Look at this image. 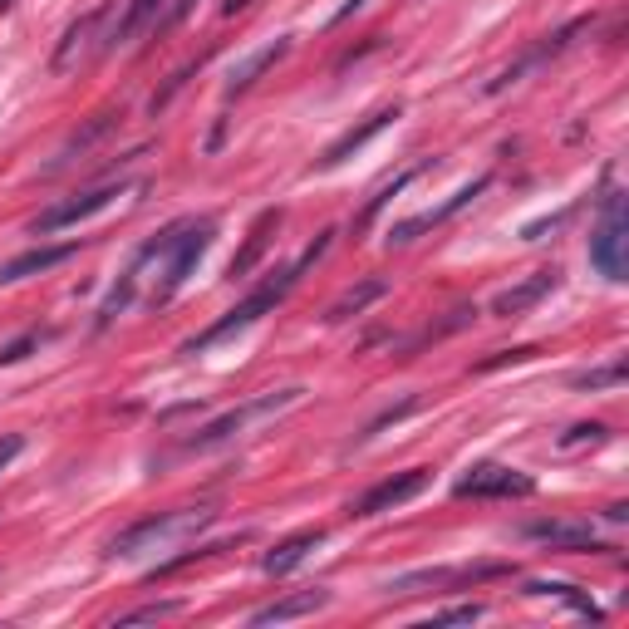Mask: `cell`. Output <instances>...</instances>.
Instances as JSON below:
<instances>
[{"label": "cell", "mask_w": 629, "mask_h": 629, "mask_svg": "<svg viewBox=\"0 0 629 629\" xmlns=\"http://www.w3.org/2000/svg\"><path fill=\"white\" fill-rule=\"evenodd\" d=\"M20 453H25V438H20V433H5V438H0V472L20 458Z\"/></svg>", "instance_id": "obj_30"}, {"label": "cell", "mask_w": 629, "mask_h": 629, "mask_svg": "<svg viewBox=\"0 0 629 629\" xmlns=\"http://www.w3.org/2000/svg\"><path fill=\"white\" fill-rule=\"evenodd\" d=\"M74 251H79L74 241H64V246H40V251H25V256H15V261H5V266H0V286H15V281H25V276L55 271V266H64Z\"/></svg>", "instance_id": "obj_12"}, {"label": "cell", "mask_w": 629, "mask_h": 629, "mask_svg": "<svg viewBox=\"0 0 629 629\" xmlns=\"http://www.w3.org/2000/svg\"><path fill=\"white\" fill-rule=\"evenodd\" d=\"M359 5H364V0H344L340 10H335V25H340V20H349V15H354V10H359Z\"/></svg>", "instance_id": "obj_33"}, {"label": "cell", "mask_w": 629, "mask_h": 629, "mask_svg": "<svg viewBox=\"0 0 629 629\" xmlns=\"http://www.w3.org/2000/svg\"><path fill=\"white\" fill-rule=\"evenodd\" d=\"M305 399V389H281V394H261V399H246L241 408H227L222 418H212L202 433H192L182 448L187 453H207V448H222V443H231L236 433H246L251 423H261V418H276L281 408H290V403Z\"/></svg>", "instance_id": "obj_4"}, {"label": "cell", "mask_w": 629, "mask_h": 629, "mask_svg": "<svg viewBox=\"0 0 629 629\" xmlns=\"http://www.w3.org/2000/svg\"><path fill=\"white\" fill-rule=\"evenodd\" d=\"M99 20H104V10H89L84 20H74V25H69V35H64V45H59V50H55V69H69V64H74V55L84 50V40L94 35V25H99Z\"/></svg>", "instance_id": "obj_20"}, {"label": "cell", "mask_w": 629, "mask_h": 629, "mask_svg": "<svg viewBox=\"0 0 629 629\" xmlns=\"http://www.w3.org/2000/svg\"><path fill=\"white\" fill-rule=\"evenodd\" d=\"M384 290H389L384 281H364V286H354L349 295H340V300L330 305V320H349V315H359V310H364V305H374Z\"/></svg>", "instance_id": "obj_21"}, {"label": "cell", "mask_w": 629, "mask_h": 629, "mask_svg": "<svg viewBox=\"0 0 629 629\" xmlns=\"http://www.w3.org/2000/svg\"><path fill=\"white\" fill-rule=\"evenodd\" d=\"M605 438V423H575L571 433L561 438V448H580V443H600Z\"/></svg>", "instance_id": "obj_28"}, {"label": "cell", "mask_w": 629, "mask_h": 629, "mask_svg": "<svg viewBox=\"0 0 629 629\" xmlns=\"http://www.w3.org/2000/svg\"><path fill=\"white\" fill-rule=\"evenodd\" d=\"M330 236H335V231H325V236H315V246H305V256H300L295 266H281V271H276L271 281H261V286L251 290L246 300H241V305H231V310H227V315H222V320H212V325H207L202 335H192V340L182 344V354H202V349H212V344L231 340L236 330H246V325H256L261 315H271V310H276V305L286 300L290 290H295V281H300V276H305V271H310V266H315V261H320L325 251H330Z\"/></svg>", "instance_id": "obj_1"}, {"label": "cell", "mask_w": 629, "mask_h": 629, "mask_svg": "<svg viewBox=\"0 0 629 629\" xmlns=\"http://www.w3.org/2000/svg\"><path fill=\"white\" fill-rule=\"evenodd\" d=\"M521 536H526V541H541V546H551V551H610V546L595 536L590 521H531Z\"/></svg>", "instance_id": "obj_10"}, {"label": "cell", "mask_w": 629, "mask_h": 629, "mask_svg": "<svg viewBox=\"0 0 629 629\" xmlns=\"http://www.w3.org/2000/svg\"><path fill=\"white\" fill-rule=\"evenodd\" d=\"M453 492L472 497V502H492V497L512 502V497H531L536 482L526 472H516V467H502V462H477V467H467V477H458Z\"/></svg>", "instance_id": "obj_6"}, {"label": "cell", "mask_w": 629, "mask_h": 629, "mask_svg": "<svg viewBox=\"0 0 629 629\" xmlns=\"http://www.w3.org/2000/svg\"><path fill=\"white\" fill-rule=\"evenodd\" d=\"M212 236H217V222H212V217H202V222H177V227H168L158 241H148V246L138 251V261H133V266L163 261L158 286H153V300H158V305H168L172 295L187 286V276H192V271H197V261L207 256Z\"/></svg>", "instance_id": "obj_2"}, {"label": "cell", "mask_w": 629, "mask_h": 629, "mask_svg": "<svg viewBox=\"0 0 629 629\" xmlns=\"http://www.w3.org/2000/svg\"><path fill=\"white\" fill-rule=\"evenodd\" d=\"M556 286H561V271H556V266H551V271H536V276H526L521 286L502 290V295L492 300V315H497V320H521L531 305H541Z\"/></svg>", "instance_id": "obj_11"}, {"label": "cell", "mask_w": 629, "mask_h": 629, "mask_svg": "<svg viewBox=\"0 0 629 629\" xmlns=\"http://www.w3.org/2000/svg\"><path fill=\"white\" fill-rule=\"evenodd\" d=\"M158 5H163V0H128V10L118 15V25L104 35V50H118V45H128L138 30H148V25L158 20Z\"/></svg>", "instance_id": "obj_17"}, {"label": "cell", "mask_w": 629, "mask_h": 629, "mask_svg": "<svg viewBox=\"0 0 629 629\" xmlns=\"http://www.w3.org/2000/svg\"><path fill=\"white\" fill-rule=\"evenodd\" d=\"M423 487H428V472H423V467H408V472H399V477H384V482H374V487L354 502V516L394 512V507H403L408 497H418Z\"/></svg>", "instance_id": "obj_9"}, {"label": "cell", "mask_w": 629, "mask_h": 629, "mask_svg": "<svg viewBox=\"0 0 629 629\" xmlns=\"http://www.w3.org/2000/svg\"><path fill=\"white\" fill-rule=\"evenodd\" d=\"M118 118H123V109H104V114H94V123H89V128H79V133H74V138L64 143V158H74V153H84V148H89L94 138H104V133L114 128ZM64 158H59V163H64Z\"/></svg>", "instance_id": "obj_22"}, {"label": "cell", "mask_w": 629, "mask_h": 629, "mask_svg": "<svg viewBox=\"0 0 629 629\" xmlns=\"http://www.w3.org/2000/svg\"><path fill=\"white\" fill-rule=\"evenodd\" d=\"M413 408H418V399H403L399 408H389V413H379V418H374V423H369V428H364V438H374V433H384V428H389V423H399V418H408V413H413Z\"/></svg>", "instance_id": "obj_29"}, {"label": "cell", "mask_w": 629, "mask_h": 629, "mask_svg": "<svg viewBox=\"0 0 629 629\" xmlns=\"http://www.w3.org/2000/svg\"><path fill=\"white\" fill-rule=\"evenodd\" d=\"M187 605L182 600H158V605H138V610H123L114 625H153V620H172V615H182Z\"/></svg>", "instance_id": "obj_23"}, {"label": "cell", "mask_w": 629, "mask_h": 629, "mask_svg": "<svg viewBox=\"0 0 629 629\" xmlns=\"http://www.w3.org/2000/svg\"><path fill=\"white\" fill-rule=\"evenodd\" d=\"M590 266L605 281H629V217H625V197L620 192L605 197L600 227L590 236Z\"/></svg>", "instance_id": "obj_5"}, {"label": "cell", "mask_w": 629, "mask_h": 629, "mask_svg": "<svg viewBox=\"0 0 629 629\" xmlns=\"http://www.w3.org/2000/svg\"><path fill=\"white\" fill-rule=\"evenodd\" d=\"M35 344H40V330H30V335H20V340H10V344H0V364H20Z\"/></svg>", "instance_id": "obj_27"}, {"label": "cell", "mask_w": 629, "mask_h": 629, "mask_svg": "<svg viewBox=\"0 0 629 629\" xmlns=\"http://www.w3.org/2000/svg\"><path fill=\"white\" fill-rule=\"evenodd\" d=\"M536 349H507V354H497V359H487L482 369H497V364H521V359H531Z\"/></svg>", "instance_id": "obj_32"}, {"label": "cell", "mask_w": 629, "mask_h": 629, "mask_svg": "<svg viewBox=\"0 0 629 629\" xmlns=\"http://www.w3.org/2000/svg\"><path fill=\"white\" fill-rule=\"evenodd\" d=\"M477 620H482V605H453V610L428 615V625H477Z\"/></svg>", "instance_id": "obj_26"}, {"label": "cell", "mask_w": 629, "mask_h": 629, "mask_svg": "<svg viewBox=\"0 0 629 629\" xmlns=\"http://www.w3.org/2000/svg\"><path fill=\"white\" fill-rule=\"evenodd\" d=\"M281 227V212H261L256 217V227H251V236H246V246H241V256L231 261V276H246L261 256H266V246H271V231Z\"/></svg>", "instance_id": "obj_18"}, {"label": "cell", "mask_w": 629, "mask_h": 629, "mask_svg": "<svg viewBox=\"0 0 629 629\" xmlns=\"http://www.w3.org/2000/svg\"><path fill=\"white\" fill-rule=\"evenodd\" d=\"M315 546H325V531L315 526V531H295V536H286L276 551H266V561H261V571L266 575H290Z\"/></svg>", "instance_id": "obj_15"}, {"label": "cell", "mask_w": 629, "mask_h": 629, "mask_svg": "<svg viewBox=\"0 0 629 629\" xmlns=\"http://www.w3.org/2000/svg\"><path fill=\"white\" fill-rule=\"evenodd\" d=\"M128 192V182H104V187H89V192H79V197H69V202H59V207H50V212H40L35 217V236H50V231H64L74 227V222H84V217H94V212H104L114 197H123Z\"/></svg>", "instance_id": "obj_7"}, {"label": "cell", "mask_w": 629, "mask_h": 629, "mask_svg": "<svg viewBox=\"0 0 629 629\" xmlns=\"http://www.w3.org/2000/svg\"><path fill=\"white\" fill-rule=\"evenodd\" d=\"M423 168H428V163H418V168L399 172V177H394V182H389V187H384V192H379V197H374V202L364 207V217H359V227H369V222H374V217H379V212H384V207H389V202H394V197H399L403 187H408V182H413V177H418V172H423Z\"/></svg>", "instance_id": "obj_25"}, {"label": "cell", "mask_w": 629, "mask_h": 629, "mask_svg": "<svg viewBox=\"0 0 629 629\" xmlns=\"http://www.w3.org/2000/svg\"><path fill=\"white\" fill-rule=\"evenodd\" d=\"M394 118H399V109H379V114H369L364 123H359V128H349V133H344L340 143H330V148H325L320 168H340V163L349 158V153H354V148H364V143H369L374 133H384V128H389Z\"/></svg>", "instance_id": "obj_16"}, {"label": "cell", "mask_w": 629, "mask_h": 629, "mask_svg": "<svg viewBox=\"0 0 629 629\" xmlns=\"http://www.w3.org/2000/svg\"><path fill=\"white\" fill-rule=\"evenodd\" d=\"M526 595H551V600H566L575 615H585V620H605V615H600V605H595L590 595H580L575 585H566V580H531V585H526Z\"/></svg>", "instance_id": "obj_19"}, {"label": "cell", "mask_w": 629, "mask_h": 629, "mask_svg": "<svg viewBox=\"0 0 629 629\" xmlns=\"http://www.w3.org/2000/svg\"><path fill=\"white\" fill-rule=\"evenodd\" d=\"M330 605V590H300V595H286V600H276V605H266V610H256L251 615V625H286V620H300V615H315V610H325Z\"/></svg>", "instance_id": "obj_14"}, {"label": "cell", "mask_w": 629, "mask_h": 629, "mask_svg": "<svg viewBox=\"0 0 629 629\" xmlns=\"http://www.w3.org/2000/svg\"><path fill=\"white\" fill-rule=\"evenodd\" d=\"M625 359H615V364H605V369H590V374H575L571 389H620L625 384Z\"/></svg>", "instance_id": "obj_24"}, {"label": "cell", "mask_w": 629, "mask_h": 629, "mask_svg": "<svg viewBox=\"0 0 629 629\" xmlns=\"http://www.w3.org/2000/svg\"><path fill=\"white\" fill-rule=\"evenodd\" d=\"M5 5H10V0H0V10H5Z\"/></svg>", "instance_id": "obj_34"}, {"label": "cell", "mask_w": 629, "mask_h": 629, "mask_svg": "<svg viewBox=\"0 0 629 629\" xmlns=\"http://www.w3.org/2000/svg\"><path fill=\"white\" fill-rule=\"evenodd\" d=\"M217 521V507H172V512H158V516H143L138 526L118 531L109 556L128 561V556H143V551H163L172 541H187L197 531H207Z\"/></svg>", "instance_id": "obj_3"}, {"label": "cell", "mask_w": 629, "mask_h": 629, "mask_svg": "<svg viewBox=\"0 0 629 629\" xmlns=\"http://www.w3.org/2000/svg\"><path fill=\"white\" fill-rule=\"evenodd\" d=\"M487 182H492V177H472V182H467V187H458V192H453V197H448L443 207H433V212H418V217H408V222H394V227H389V246H408L413 236H423V231L443 227L448 217H458L462 207H472V202H477V197L487 192Z\"/></svg>", "instance_id": "obj_8"}, {"label": "cell", "mask_w": 629, "mask_h": 629, "mask_svg": "<svg viewBox=\"0 0 629 629\" xmlns=\"http://www.w3.org/2000/svg\"><path fill=\"white\" fill-rule=\"evenodd\" d=\"M286 55H290V40H286V35H281V40H271V45H261L256 55H246V59H241V64H231L227 99H236V94H246V89H251V84H256V79H261V74H266V69L276 64V59H286Z\"/></svg>", "instance_id": "obj_13"}, {"label": "cell", "mask_w": 629, "mask_h": 629, "mask_svg": "<svg viewBox=\"0 0 629 629\" xmlns=\"http://www.w3.org/2000/svg\"><path fill=\"white\" fill-rule=\"evenodd\" d=\"M192 5H197V0H172V10L163 15V20H158V30H172V25H177V20H182V15H187Z\"/></svg>", "instance_id": "obj_31"}]
</instances>
